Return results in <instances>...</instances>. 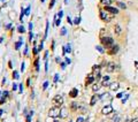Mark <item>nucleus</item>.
Masks as SVG:
<instances>
[{
  "instance_id": "f257e3e1",
  "label": "nucleus",
  "mask_w": 138,
  "mask_h": 122,
  "mask_svg": "<svg viewBox=\"0 0 138 122\" xmlns=\"http://www.w3.org/2000/svg\"><path fill=\"white\" fill-rule=\"evenodd\" d=\"M101 44L104 45V47H106L107 50H109V49H112L113 46H114V40H113L112 37H101Z\"/></svg>"
},
{
  "instance_id": "f03ea898",
  "label": "nucleus",
  "mask_w": 138,
  "mask_h": 122,
  "mask_svg": "<svg viewBox=\"0 0 138 122\" xmlns=\"http://www.w3.org/2000/svg\"><path fill=\"white\" fill-rule=\"evenodd\" d=\"M49 116H51V118H53V119L59 118V116H60V107L53 106L52 108H50V111H49Z\"/></svg>"
},
{
  "instance_id": "7ed1b4c3",
  "label": "nucleus",
  "mask_w": 138,
  "mask_h": 122,
  "mask_svg": "<svg viewBox=\"0 0 138 122\" xmlns=\"http://www.w3.org/2000/svg\"><path fill=\"white\" fill-rule=\"evenodd\" d=\"M52 103H53L54 106H58V107L62 106V105H63V97H62V96H60V95L54 96V97H53V99H52Z\"/></svg>"
},
{
  "instance_id": "20e7f679",
  "label": "nucleus",
  "mask_w": 138,
  "mask_h": 122,
  "mask_svg": "<svg viewBox=\"0 0 138 122\" xmlns=\"http://www.w3.org/2000/svg\"><path fill=\"white\" fill-rule=\"evenodd\" d=\"M99 16H100V19L102 20V21H105V22H109V21L112 20V15H108L107 12L102 11V9L99 11Z\"/></svg>"
},
{
  "instance_id": "39448f33",
  "label": "nucleus",
  "mask_w": 138,
  "mask_h": 122,
  "mask_svg": "<svg viewBox=\"0 0 138 122\" xmlns=\"http://www.w3.org/2000/svg\"><path fill=\"white\" fill-rule=\"evenodd\" d=\"M114 112V108H113V106L111 105V104H107L106 106L102 107V110H101V113H102V115H108L111 114V113H113Z\"/></svg>"
},
{
  "instance_id": "423d86ee",
  "label": "nucleus",
  "mask_w": 138,
  "mask_h": 122,
  "mask_svg": "<svg viewBox=\"0 0 138 122\" xmlns=\"http://www.w3.org/2000/svg\"><path fill=\"white\" fill-rule=\"evenodd\" d=\"M105 11L108 12V13H111V14H117L119 13V9H117V7H113V6H105Z\"/></svg>"
},
{
  "instance_id": "0eeeda50",
  "label": "nucleus",
  "mask_w": 138,
  "mask_h": 122,
  "mask_svg": "<svg viewBox=\"0 0 138 122\" xmlns=\"http://www.w3.org/2000/svg\"><path fill=\"white\" fill-rule=\"evenodd\" d=\"M106 70L108 73H114L116 70V65L115 62H108L107 63V67H106Z\"/></svg>"
},
{
  "instance_id": "6e6552de",
  "label": "nucleus",
  "mask_w": 138,
  "mask_h": 122,
  "mask_svg": "<svg viewBox=\"0 0 138 122\" xmlns=\"http://www.w3.org/2000/svg\"><path fill=\"white\" fill-rule=\"evenodd\" d=\"M123 120V115L120 113H115V115L112 118V122H122Z\"/></svg>"
},
{
  "instance_id": "1a4fd4ad",
  "label": "nucleus",
  "mask_w": 138,
  "mask_h": 122,
  "mask_svg": "<svg viewBox=\"0 0 138 122\" xmlns=\"http://www.w3.org/2000/svg\"><path fill=\"white\" fill-rule=\"evenodd\" d=\"M119 88H120L119 82H112V83L109 84V89H111L112 91H117Z\"/></svg>"
},
{
  "instance_id": "9d476101",
  "label": "nucleus",
  "mask_w": 138,
  "mask_h": 122,
  "mask_svg": "<svg viewBox=\"0 0 138 122\" xmlns=\"http://www.w3.org/2000/svg\"><path fill=\"white\" fill-rule=\"evenodd\" d=\"M96 81V78H94V76L92 75V74H90L89 76L86 77V82H85V84L86 85H90V84H93V82Z\"/></svg>"
},
{
  "instance_id": "9b49d317",
  "label": "nucleus",
  "mask_w": 138,
  "mask_h": 122,
  "mask_svg": "<svg viewBox=\"0 0 138 122\" xmlns=\"http://www.w3.org/2000/svg\"><path fill=\"white\" fill-rule=\"evenodd\" d=\"M117 52H119V45H114L112 49L108 50V54H111V55H114V54H116Z\"/></svg>"
},
{
  "instance_id": "f8f14e48",
  "label": "nucleus",
  "mask_w": 138,
  "mask_h": 122,
  "mask_svg": "<svg viewBox=\"0 0 138 122\" xmlns=\"http://www.w3.org/2000/svg\"><path fill=\"white\" fill-rule=\"evenodd\" d=\"M77 96H78V89H76V88L71 89L70 92H69V97H71V98H76Z\"/></svg>"
},
{
  "instance_id": "ddd939ff",
  "label": "nucleus",
  "mask_w": 138,
  "mask_h": 122,
  "mask_svg": "<svg viewBox=\"0 0 138 122\" xmlns=\"http://www.w3.org/2000/svg\"><path fill=\"white\" fill-rule=\"evenodd\" d=\"M68 116V113H67V108H64V107H62V108H60V118H67Z\"/></svg>"
},
{
  "instance_id": "4468645a",
  "label": "nucleus",
  "mask_w": 138,
  "mask_h": 122,
  "mask_svg": "<svg viewBox=\"0 0 138 122\" xmlns=\"http://www.w3.org/2000/svg\"><path fill=\"white\" fill-rule=\"evenodd\" d=\"M114 31H115V35L120 36V35L122 34V27H121L120 24H115V27H114Z\"/></svg>"
},
{
  "instance_id": "2eb2a0df",
  "label": "nucleus",
  "mask_w": 138,
  "mask_h": 122,
  "mask_svg": "<svg viewBox=\"0 0 138 122\" xmlns=\"http://www.w3.org/2000/svg\"><path fill=\"white\" fill-rule=\"evenodd\" d=\"M100 88H101V84H99V83H93L92 84V91L93 92H98L99 90H100Z\"/></svg>"
},
{
  "instance_id": "dca6fc26",
  "label": "nucleus",
  "mask_w": 138,
  "mask_h": 122,
  "mask_svg": "<svg viewBox=\"0 0 138 122\" xmlns=\"http://www.w3.org/2000/svg\"><path fill=\"white\" fill-rule=\"evenodd\" d=\"M99 99V97H98L97 95H93L92 96V98H91V101H90V105L91 106H93V105H96V103H97V100Z\"/></svg>"
},
{
  "instance_id": "f3484780",
  "label": "nucleus",
  "mask_w": 138,
  "mask_h": 122,
  "mask_svg": "<svg viewBox=\"0 0 138 122\" xmlns=\"http://www.w3.org/2000/svg\"><path fill=\"white\" fill-rule=\"evenodd\" d=\"M92 70H93V73L96 75H99L100 74V66H93Z\"/></svg>"
},
{
  "instance_id": "a211bd4d",
  "label": "nucleus",
  "mask_w": 138,
  "mask_h": 122,
  "mask_svg": "<svg viewBox=\"0 0 138 122\" xmlns=\"http://www.w3.org/2000/svg\"><path fill=\"white\" fill-rule=\"evenodd\" d=\"M117 8H121V9H125L127 8V5L122 2V1H117Z\"/></svg>"
},
{
  "instance_id": "6ab92c4d",
  "label": "nucleus",
  "mask_w": 138,
  "mask_h": 122,
  "mask_svg": "<svg viewBox=\"0 0 138 122\" xmlns=\"http://www.w3.org/2000/svg\"><path fill=\"white\" fill-rule=\"evenodd\" d=\"M70 107H71V110H73V111H77V110H78V104L73 101L71 105H70Z\"/></svg>"
},
{
  "instance_id": "aec40b11",
  "label": "nucleus",
  "mask_w": 138,
  "mask_h": 122,
  "mask_svg": "<svg viewBox=\"0 0 138 122\" xmlns=\"http://www.w3.org/2000/svg\"><path fill=\"white\" fill-rule=\"evenodd\" d=\"M100 2L104 6H111V4H112V0H100Z\"/></svg>"
},
{
  "instance_id": "412c9836",
  "label": "nucleus",
  "mask_w": 138,
  "mask_h": 122,
  "mask_svg": "<svg viewBox=\"0 0 138 122\" xmlns=\"http://www.w3.org/2000/svg\"><path fill=\"white\" fill-rule=\"evenodd\" d=\"M34 66H35V68H36V70H39V59H36V60H35V62H34Z\"/></svg>"
},
{
  "instance_id": "4be33fe9",
  "label": "nucleus",
  "mask_w": 138,
  "mask_h": 122,
  "mask_svg": "<svg viewBox=\"0 0 138 122\" xmlns=\"http://www.w3.org/2000/svg\"><path fill=\"white\" fill-rule=\"evenodd\" d=\"M22 45V38H20V40L17 43H15V50H19L20 47Z\"/></svg>"
},
{
  "instance_id": "5701e85b",
  "label": "nucleus",
  "mask_w": 138,
  "mask_h": 122,
  "mask_svg": "<svg viewBox=\"0 0 138 122\" xmlns=\"http://www.w3.org/2000/svg\"><path fill=\"white\" fill-rule=\"evenodd\" d=\"M49 27H50V23H49V21H46V29H45L44 38H46V37H47V34H49Z\"/></svg>"
},
{
  "instance_id": "b1692460",
  "label": "nucleus",
  "mask_w": 138,
  "mask_h": 122,
  "mask_svg": "<svg viewBox=\"0 0 138 122\" xmlns=\"http://www.w3.org/2000/svg\"><path fill=\"white\" fill-rule=\"evenodd\" d=\"M64 51H66V53H70L71 52V46H70V44H67V46L64 47Z\"/></svg>"
},
{
  "instance_id": "393cba45",
  "label": "nucleus",
  "mask_w": 138,
  "mask_h": 122,
  "mask_svg": "<svg viewBox=\"0 0 138 122\" xmlns=\"http://www.w3.org/2000/svg\"><path fill=\"white\" fill-rule=\"evenodd\" d=\"M76 122H86L85 119L83 118V116H78V118L76 119Z\"/></svg>"
},
{
  "instance_id": "a878e982",
  "label": "nucleus",
  "mask_w": 138,
  "mask_h": 122,
  "mask_svg": "<svg viewBox=\"0 0 138 122\" xmlns=\"http://www.w3.org/2000/svg\"><path fill=\"white\" fill-rule=\"evenodd\" d=\"M60 23H61V19H59V17H56V19H55V23H54V24H55L56 27H59V25H60Z\"/></svg>"
},
{
  "instance_id": "bb28decb",
  "label": "nucleus",
  "mask_w": 138,
  "mask_h": 122,
  "mask_svg": "<svg viewBox=\"0 0 138 122\" xmlns=\"http://www.w3.org/2000/svg\"><path fill=\"white\" fill-rule=\"evenodd\" d=\"M109 82L108 81H102V83H101V85H102V86H109Z\"/></svg>"
},
{
  "instance_id": "cd10ccee",
  "label": "nucleus",
  "mask_w": 138,
  "mask_h": 122,
  "mask_svg": "<svg viewBox=\"0 0 138 122\" xmlns=\"http://www.w3.org/2000/svg\"><path fill=\"white\" fill-rule=\"evenodd\" d=\"M17 30H19L20 34H23V32H24V28H23L22 25H20V27L17 28Z\"/></svg>"
},
{
  "instance_id": "c85d7f7f",
  "label": "nucleus",
  "mask_w": 138,
  "mask_h": 122,
  "mask_svg": "<svg viewBox=\"0 0 138 122\" xmlns=\"http://www.w3.org/2000/svg\"><path fill=\"white\" fill-rule=\"evenodd\" d=\"M13 77H14V78H15V80H17V78H19V73H17V72H14V73H13Z\"/></svg>"
},
{
  "instance_id": "c756f323",
  "label": "nucleus",
  "mask_w": 138,
  "mask_h": 122,
  "mask_svg": "<svg viewBox=\"0 0 138 122\" xmlns=\"http://www.w3.org/2000/svg\"><path fill=\"white\" fill-rule=\"evenodd\" d=\"M96 49H97V50L99 51V52H100V53H104V52H105V51H104V49H102V47H101V46H99V45H98L97 47H96Z\"/></svg>"
},
{
  "instance_id": "7c9ffc66",
  "label": "nucleus",
  "mask_w": 138,
  "mask_h": 122,
  "mask_svg": "<svg viewBox=\"0 0 138 122\" xmlns=\"http://www.w3.org/2000/svg\"><path fill=\"white\" fill-rule=\"evenodd\" d=\"M79 22H81V17H79V16H77V17H76V19H75V24H79Z\"/></svg>"
},
{
  "instance_id": "2f4dec72",
  "label": "nucleus",
  "mask_w": 138,
  "mask_h": 122,
  "mask_svg": "<svg viewBox=\"0 0 138 122\" xmlns=\"http://www.w3.org/2000/svg\"><path fill=\"white\" fill-rule=\"evenodd\" d=\"M62 16H63V12H62V11H60L59 13H58V17H59V19H61Z\"/></svg>"
},
{
  "instance_id": "473e14b6",
  "label": "nucleus",
  "mask_w": 138,
  "mask_h": 122,
  "mask_svg": "<svg viewBox=\"0 0 138 122\" xmlns=\"http://www.w3.org/2000/svg\"><path fill=\"white\" fill-rule=\"evenodd\" d=\"M5 101H6V97H4V96H2V98L0 99V105H2Z\"/></svg>"
},
{
  "instance_id": "72a5a7b5",
  "label": "nucleus",
  "mask_w": 138,
  "mask_h": 122,
  "mask_svg": "<svg viewBox=\"0 0 138 122\" xmlns=\"http://www.w3.org/2000/svg\"><path fill=\"white\" fill-rule=\"evenodd\" d=\"M54 4H55V0H51V2H50V8H53Z\"/></svg>"
},
{
  "instance_id": "f704fd0d",
  "label": "nucleus",
  "mask_w": 138,
  "mask_h": 122,
  "mask_svg": "<svg viewBox=\"0 0 138 122\" xmlns=\"http://www.w3.org/2000/svg\"><path fill=\"white\" fill-rule=\"evenodd\" d=\"M30 8H31V7H30V6H28V7H26V9L24 11V12H25V15H29V13H30Z\"/></svg>"
},
{
  "instance_id": "c9c22d12",
  "label": "nucleus",
  "mask_w": 138,
  "mask_h": 122,
  "mask_svg": "<svg viewBox=\"0 0 138 122\" xmlns=\"http://www.w3.org/2000/svg\"><path fill=\"white\" fill-rule=\"evenodd\" d=\"M66 32H67L66 28H62V29H61V35H62V36H64V35H66Z\"/></svg>"
},
{
  "instance_id": "e433bc0d",
  "label": "nucleus",
  "mask_w": 138,
  "mask_h": 122,
  "mask_svg": "<svg viewBox=\"0 0 138 122\" xmlns=\"http://www.w3.org/2000/svg\"><path fill=\"white\" fill-rule=\"evenodd\" d=\"M123 92H120V93H117V95H116V98H122V97H123Z\"/></svg>"
},
{
  "instance_id": "4c0bfd02",
  "label": "nucleus",
  "mask_w": 138,
  "mask_h": 122,
  "mask_svg": "<svg viewBox=\"0 0 138 122\" xmlns=\"http://www.w3.org/2000/svg\"><path fill=\"white\" fill-rule=\"evenodd\" d=\"M32 38H34V36H32V31H30V32H29V40H30V42L32 40Z\"/></svg>"
},
{
  "instance_id": "58836bf2",
  "label": "nucleus",
  "mask_w": 138,
  "mask_h": 122,
  "mask_svg": "<svg viewBox=\"0 0 138 122\" xmlns=\"http://www.w3.org/2000/svg\"><path fill=\"white\" fill-rule=\"evenodd\" d=\"M43 47H44V44H43V42L39 44V47H38V51H41L43 50Z\"/></svg>"
},
{
  "instance_id": "ea45409f",
  "label": "nucleus",
  "mask_w": 138,
  "mask_h": 122,
  "mask_svg": "<svg viewBox=\"0 0 138 122\" xmlns=\"http://www.w3.org/2000/svg\"><path fill=\"white\" fill-rule=\"evenodd\" d=\"M128 98H129V95H127V96H125V97H124V98H123V99H122V103H125V101H127V99H128Z\"/></svg>"
},
{
  "instance_id": "a19ab883",
  "label": "nucleus",
  "mask_w": 138,
  "mask_h": 122,
  "mask_svg": "<svg viewBox=\"0 0 138 122\" xmlns=\"http://www.w3.org/2000/svg\"><path fill=\"white\" fill-rule=\"evenodd\" d=\"M67 21H68V23H69V24H74V22L71 21V19H70V17H69V16H68V17H67Z\"/></svg>"
},
{
  "instance_id": "79ce46f5",
  "label": "nucleus",
  "mask_w": 138,
  "mask_h": 122,
  "mask_svg": "<svg viewBox=\"0 0 138 122\" xmlns=\"http://www.w3.org/2000/svg\"><path fill=\"white\" fill-rule=\"evenodd\" d=\"M47 85H49V82H45L44 85H43V89H44V90H46V88H47Z\"/></svg>"
},
{
  "instance_id": "37998d69",
  "label": "nucleus",
  "mask_w": 138,
  "mask_h": 122,
  "mask_svg": "<svg viewBox=\"0 0 138 122\" xmlns=\"http://www.w3.org/2000/svg\"><path fill=\"white\" fill-rule=\"evenodd\" d=\"M32 28H34V25H32V22H30L29 23V30L31 31V30H32Z\"/></svg>"
},
{
  "instance_id": "c03bdc74",
  "label": "nucleus",
  "mask_w": 138,
  "mask_h": 122,
  "mask_svg": "<svg viewBox=\"0 0 138 122\" xmlns=\"http://www.w3.org/2000/svg\"><path fill=\"white\" fill-rule=\"evenodd\" d=\"M37 53H38V49L34 47V54H35V55H37Z\"/></svg>"
},
{
  "instance_id": "a18cd8bd",
  "label": "nucleus",
  "mask_w": 138,
  "mask_h": 122,
  "mask_svg": "<svg viewBox=\"0 0 138 122\" xmlns=\"http://www.w3.org/2000/svg\"><path fill=\"white\" fill-rule=\"evenodd\" d=\"M102 81H109V76H104L102 77Z\"/></svg>"
},
{
  "instance_id": "49530a36",
  "label": "nucleus",
  "mask_w": 138,
  "mask_h": 122,
  "mask_svg": "<svg viewBox=\"0 0 138 122\" xmlns=\"http://www.w3.org/2000/svg\"><path fill=\"white\" fill-rule=\"evenodd\" d=\"M16 89H17V84H13V90H14V91H15V90H16Z\"/></svg>"
},
{
  "instance_id": "de8ad7c7",
  "label": "nucleus",
  "mask_w": 138,
  "mask_h": 122,
  "mask_svg": "<svg viewBox=\"0 0 138 122\" xmlns=\"http://www.w3.org/2000/svg\"><path fill=\"white\" fill-rule=\"evenodd\" d=\"M131 122H138V118H134V119H131Z\"/></svg>"
},
{
  "instance_id": "09e8293b",
  "label": "nucleus",
  "mask_w": 138,
  "mask_h": 122,
  "mask_svg": "<svg viewBox=\"0 0 138 122\" xmlns=\"http://www.w3.org/2000/svg\"><path fill=\"white\" fill-rule=\"evenodd\" d=\"M2 96H4V97H6V98H7V97H8V91H5V92H4V95H2Z\"/></svg>"
},
{
  "instance_id": "8fccbe9b",
  "label": "nucleus",
  "mask_w": 138,
  "mask_h": 122,
  "mask_svg": "<svg viewBox=\"0 0 138 122\" xmlns=\"http://www.w3.org/2000/svg\"><path fill=\"white\" fill-rule=\"evenodd\" d=\"M70 62H71L70 59H68V58H66V63H70Z\"/></svg>"
},
{
  "instance_id": "3c124183",
  "label": "nucleus",
  "mask_w": 138,
  "mask_h": 122,
  "mask_svg": "<svg viewBox=\"0 0 138 122\" xmlns=\"http://www.w3.org/2000/svg\"><path fill=\"white\" fill-rule=\"evenodd\" d=\"M64 67H66V63H64V62H61V68L64 69Z\"/></svg>"
},
{
  "instance_id": "603ef678",
  "label": "nucleus",
  "mask_w": 138,
  "mask_h": 122,
  "mask_svg": "<svg viewBox=\"0 0 138 122\" xmlns=\"http://www.w3.org/2000/svg\"><path fill=\"white\" fill-rule=\"evenodd\" d=\"M58 78H59V75H55L54 76V82H58Z\"/></svg>"
},
{
  "instance_id": "864d4df0",
  "label": "nucleus",
  "mask_w": 138,
  "mask_h": 122,
  "mask_svg": "<svg viewBox=\"0 0 138 122\" xmlns=\"http://www.w3.org/2000/svg\"><path fill=\"white\" fill-rule=\"evenodd\" d=\"M47 55H49V52H45V55H44V59H45V60L47 59Z\"/></svg>"
},
{
  "instance_id": "5fc2aeb1",
  "label": "nucleus",
  "mask_w": 138,
  "mask_h": 122,
  "mask_svg": "<svg viewBox=\"0 0 138 122\" xmlns=\"http://www.w3.org/2000/svg\"><path fill=\"white\" fill-rule=\"evenodd\" d=\"M26 85H28V86H30V78H28V80H26Z\"/></svg>"
},
{
  "instance_id": "6e6d98bb",
  "label": "nucleus",
  "mask_w": 138,
  "mask_h": 122,
  "mask_svg": "<svg viewBox=\"0 0 138 122\" xmlns=\"http://www.w3.org/2000/svg\"><path fill=\"white\" fill-rule=\"evenodd\" d=\"M22 90H23V85L22 84H20V92H22Z\"/></svg>"
},
{
  "instance_id": "4d7b16f0",
  "label": "nucleus",
  "mask_w": 138,
  "mask_h": 122,
  "mask_svg": "<svg viewBox=\"0 0 138 122\" xmlns=\"http://www.w3.org/2000/svg\"><path fill=\"white\" fill-rule=\"evenodd\" d=\"M21 70H22V72L24 70V63H22V65H21Z\"/></svg>"
},
{
  "instance_id": "13d9d810",
  "label": "nucleus",
  "mask_w": 138,
  "mask_h": 122,
  "mask_svg": "<svg viewBox=\"0 0 138 122\" xmlns=\"http://www.w3.org/2000/svg\"><path fill=\"white\" fill-rule=\"evenodd\" d=\"M11 27H12V24H7V25H6V29H11Z\"/></svg>"
},
{
  "instance_id": "bf43d9fd",
  "label": "nucleus",
  "mask_w": 138,
  "mask_h": 122,
  "mask_svg": "<svg viewBox=\"0 0 138 122\" xmlns=\"http://www.w3.org/2000/svg\"><path fill=\"white\" fill-rule=\"evenodd\" d=\"M2 113H4V112H2V110H0V116L2 115Z\"/></svg>"
},
{
  "instance_id": "052dcab7",
  "label": "nucleus",
  "mask_w": 138,
  "mask_h": 122,
  "mask_svg": "<svg viewBox=\"0 0 138 122\" xmlns=\"http://www.w3.org/2000/svg\"><path fill=\"white\" fill-rule=\"evenodd\" d=\"M64 4H66V5H68V0H64Z\"/></svg>"
},
{
  "instance_id": "680f3d73",
  "label": "nucleus",
  "mask_w": 138,
  "mask_h": 122,
  "mask_svg": "<svg viewBox=\"0 0 138 122\" xmlns=\"http://www.w3.org/2000/svg\"><path fill=\"white\" fill-rule=\"evenodd\" d=\"M40 1H41V2H44V1H45V0H40Z\"/></svg>"
},
{
  "instance_id": "e2e57ef3",
  "label": "nucleus",
  "mask_w": 138,
  "mask_h": 122,
  "mask_svg": "<svg viewBox=\"0 0 138 122\" xmlns=\"http://www.w3.org/2000/svg\"><path fill=\"white\" fill-rule=\"evenodd\" d=\"M54 122H59V121H58V120H55V121H54Z\"/></svg>"
},
{
  "instance_id": "0e129e2a",
  "label": "nucleus",
  "mask_w": 138,
  "mask_h": 122,
  "mask_svg": "<svg viewBox=\"0 0 138 122\" xmlns=\"http://www.w3.org/2000/svg\"><path fill=\"white\" fill-rule=\"evenodd\" d=\"M69 122H74V121H69Z\"/></svg>"
},
{
  "instance_id": "69168bd1",
  "label": "nucleus",
  "mask_w": 138,
  "mask_h": 122,
  "mask_svg": "<svg viewBox=\"0 0 138 122\" xmlns=\"http://www.w3.org/2000/svg\"><path fill=\"white\" fill-rule=\"evenodd\" d=\"M0 96H1V92H0Z\"/></svg>"
}]
</instances>
